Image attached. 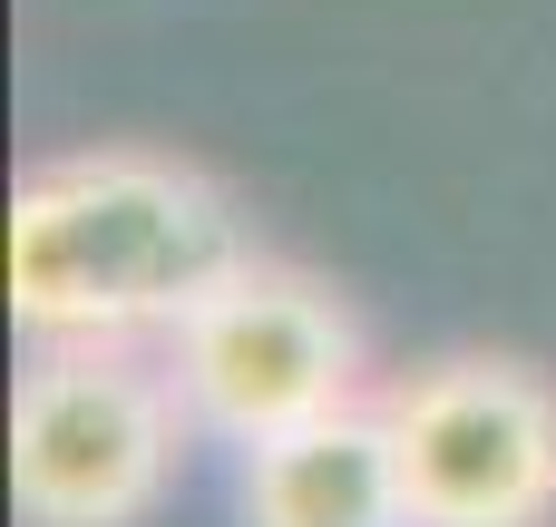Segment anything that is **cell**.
Wrapping results in <instances>:
<instances>
[{
	"label": "cell",
	"instance_id": "1",
	"mask_svg": "<svg viewBox=\"0 0 556 527\" xmlns=\"http://www.w3.org/2000/svg\"><path fill=\"white\" fill-rule=\"evenodd\" d=\"M254 215L176 147H68L10 186L20 342H176L254 264Z\"/></svg>",
	"mask_w": 556,
	"mask_h": 527
},
{
	"label": "cell",
	"instance_id": "5",
	"mask_svg": "<svg viewBox=\"0 0 556 527\" xmlns=\"http://www.w3.org/2000/svg\"><path fill=\"white\" fill-rule=\"evenodd\" d=\"M235 527H410L381 401H352L313 430H283V440L244 450Z\"/></svg>",
	"mask_w": 556,
	"mask_h": 527
},
{
	"label": "cell",
	"instance_id": "2",
	"mask_svg": "<svg viewBox=\"0 0 556 527\" xmlns=\"http://www.w3.org/2000/svg\"><path fill=\"white\" fill-rule=\"evenodd\" d=\"M186 391L156 342H29L10 391L20 527H147L186 469Z\"/></svg>",
	"mask_w": 556,
	"mask_h": 527
},
{
	"label": "cell",
	"instance_id": "4",
	"mask_svg": "<svg viewBox=\"0 0 556 527\" xmlns=\"http://www.w3.org/2000/svg\"><path fill=\"white\" fill-rule=\"evenodd\" d=\"M381 401L410 527H547L556 518V381L518 352H440Z\"/></svg>",
	"mask_w": 556,
	"mask_h": 527
},
{
	"label": "cell",
	"instance_id": "3",
	"mask_svg": "<svg viewBox=\"0 0 556 527\" xmlns=\"http://www.w3.org/2000/svg\"><path fill=\"white\" fill-rule=\"evenodd\" d=\"M166 372L186 391L195 440H225V450H264L283 430H313L371 401V342L352 303L323 274L274 264V254H254L205 313L176 323Z\"/></svg>",
	"mask_w": 556,
	"mask_h": 527
}]
</instances>
